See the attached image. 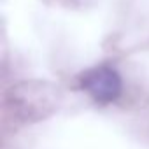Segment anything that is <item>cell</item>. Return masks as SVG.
<instances>
[{"instance_id":"obj_1","label":"cell","mask_w":149,"mask_h":149,"mask_svg":"<svg viewBox=\"0 0 149 149\" xmlns=\"http://www.w3.org/2000/svg\"><path fill=\"white\" fill-rule=\"evenodd\" d=\"M81 88L97 102L107 104L121 95L123 81L112 67H95L81 76Z\"/></svg>"}]
</instances>
